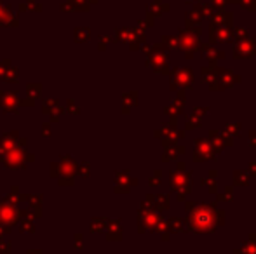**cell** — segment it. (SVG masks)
Returning a JSON list of instances; mask_svg holds the SVG:
<instances>
[{"label":"cell","instance_id":"cell-1","mask_svg":"<svg viewBox=\"0 0 256 254\" xmlns=\"http://www.w3.org/2000/svg\"><path fill=\"white\" fill-rule=\"evenodd\" d=\"M240 4L244 5V7H248V9H255L256 0H240Z\"/></svg>","mask_w":256,"mask_h":254},{"label":"cell","instance_id":"cell-2","mask_svg":"<svg viewBox=\"0 0 256 254\" xmlns=\"http://www.w3.org/2000/svg\"><path fill=\"white\" fill-rule=\"evenodd\" d=\"M187 21H188V23H193V21H199V18H197L195 14H193V11H192V12H190V14L187 16Z\"/></svg>","mask_w":256,"mask_h":254},{"label":"cell","instance_id":"cell-3","mask_svg":"<svg viewBox=\"0 0 256 254\" xmlns=\"http://www.w3.org/2000/svg\"><path fill=\"white\" fill-rule=\"evenodd\" d=\"M227 2H228V0H213V4H214V5H218V4H220V5H225Z\"/></svg>","mask_w":256,"mask_h":254}]
</instances>
